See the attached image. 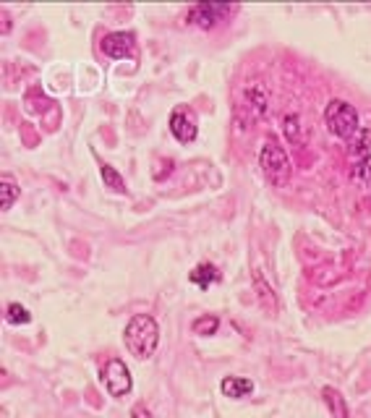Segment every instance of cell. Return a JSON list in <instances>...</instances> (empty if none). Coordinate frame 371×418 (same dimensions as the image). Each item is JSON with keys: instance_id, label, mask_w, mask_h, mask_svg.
Masks as SVG:
<instances>
[{"instance_id": "cell-1", "label": "cell", "mask_w": 371, "mask_h": 418, "mask_svg": "<svg viewBox=\"0 0 371 418\" xmlns=\"http://www.w3.org/2000/svg\"><path fill=\"white\" fill-rule=\"evenodd\" d=\"M123 343L129 348V353L139 361H149L160 345V327L157 322L147 314L134 316L129 325H126V332H123Z\"/></svg>"}, {"instance_id": "cell-2", "label": "cell", "mask_w": 371, "mask_h": 418, "mask_svg": "<svg viewBox=\"0 0 371 418\" xmlns=\"http://www.w3.org/2000/svg\"><path fill=\"white\" fill-rule=\"evenodd\" d=\"M259 167L267 183H272L275 188H285L290 181V159L285 155V149L280 147L275 139H267L261 144L259 152Z\"/></svg>"}, {"instance_id": "cell-3", "label": "cell", "mask_w": 371, "mask_h": 418, "mask_svg": "<svg viewBox=\"0 0 371 418\" xmlns=\"http://www.w3.org/2000/svg\"><path fill=\"white\" fill-rule=\"evenodd\" d=\"M325 123L327 129L332 131L334 136H340V139H353L358 133V112L345 100H332L327 105Z\"/></svg>"}, {"instance_id": "cell-4", "label": "cell", "mask_w": 371, "mask_h": 418, "mask_svg": "<svg viewBox=\"0 0 371 418\" xmlns=\"http://www.w3.org/2000/svg\"><path fill=\"white\" fill-rule=\"evenodd\" d=\"M103 381L108 392L112 398H123L131 392V372L129 366L121 361V358H110L105 363V372H103Z\"/></svg>"}, {"instance_id": "cell-5", "label": "cell", "mask_w": 371, "mask_h": 418, "mask_svg": "<svg viewBox=\"0 0 371 418\" xmlns=\"http://www.w3.org/2000/svg\"><path fill=\"white\" fill-rule=\"evenodd\" d=\"M170 133L176 136L181 144H191L199 133V123L191 107H176L170 112Z\"/></svg>"}, {"instance_id": "cell-6", "label": "cell", "mask_w": 371, "mask_h": 418, "mask_svg": "<svg viewBox=\"0 0 371 418\" xmlns=\"http://www.w3.org/2000/svg\"><path fill=\"white\" fill-rule=\"evenodd\" d=\"M230 11L235 8L233 6H223V3H199V6H194V8L188 11V21L202 29H212L214 24L225 21V16Z\"/></svg>"}, {"instance_id": "cell-7", "label": "cell", "mask_w": 371, "mask_h": 418, "mask_svg": "<svg viewBox=\"0 0 371 418\" xmlns=\"http://www.w3.org/2000/svg\"><path fill=\"white\" fill-rule=\"evenodd\" d=\"M134 47H136V34L134 32H110L103 37V53L105 55L115 58H131L134 55Z\"/></svg>"}, {"instance_id": "cell-8", "label": "cell", "mask_w": 371, "mask_h": 418, "mask_svg": "<svg viewBox=\"0 0 371 418\" xmlns=\"http://www.w3.org/2000/svg\"><path fill=\"white\" fill-rule=\"evenodd\" d=\"M223 392H225V398L241 400L254 392V381L246 379V377H228V379L223 381Z\"/></svg>"}, {"instance_id": "cell-9", "label": "cell", "mask_w": 371, "mask_h": 418, "mask_svg": "<svg viewBox=\"0 0 371 418\" xmlns=\"http://www.w3.org/2000/svg\"><path fill=\"white\" fill-rule=\"evenodd\" d=\"M214 280H220V272L214 264H196L194 270H191V282H194L196 288H209Z\"/></svg>"}, {"instance_id": "cell-10", "label": "cell", "mask_w": 371, "mask_h": 418, "mask_svg": "<svg viewBox=\"0 0 371 418\" xmlns=\"http://www.w3.org/2000/svg\"><path fill=\"white\" fill-rule=\"evenodd\" d=\"M16 199H19V183L11 176H3V181H0V209L8 212L11 207L16 204Z\"/></svg>"}, {"instance_id": "cell-11", "label": "cell", "mask_w": 371, "mask_h": 418, "mask_svg": "<svg viewBox=\"0 0 371 418\" xmlns=\"http://www.w3.org/2000/svg\"><path fill=\"white\" fill-rule=\"evenodd\" d=\"M322 398H325V405L330 408V413H332V416H337V418L348 416V405H345V398L337 390H334V387H325V390H322Z\"/></svg>"}, {"instance_id": "cell-12", "label": "cell", "mask_w": 371, "mask_h": 418, "mask_svg": "<svg viewBox=\"0 0 371 418\" xmlns=\"http://www.w3.org/2000/svg\"><path fill=\"white\" fill-rule=\"evenodd\" d=\"M100 173H103V181H105V186L110 188V191H115V194H126V183H123V178H121V173H115L110 165H100Z\"/></svg>"}, {"instance_id": "cell-13", "label": "cell", "mask_w": 371, "mask_h": 418, "mask_svg": "<svg viewBox=\"0 0 371 418\" xmlns=\"http://www.w3.org/2000/svg\"><path fill=\"white\" fill-rule=\"evenodd\" d=\"M6 314H8L11 325H29V322H32V314H29L21 303H11V306L6 308Z\"/></svg>"}, {"instance_id": "cell-14", "label": "cell", "mask_w": 371, "mask_h": 418, "mask_svg": "<svg viewBox=\"0 0 371 418\" xmlns=\"http://www.w3.org/2000/svg\"><path fill=\"white\" fill-rule=\"evenodd\" d=\"M217 316H202V319H196L194 325H191V329H194V334H214L217 332Z\"/></svg>"}, {"instance_id": "cell-15", "label": "cell", "mask_w": 371, "mask_h": 418, "mask_svg": "<svg viewBox=\"0 0 371 418\" xmlns=\"http://www.w3.org/2000/svg\"><path fill=\"white\" fill-rule=\"evenodd\" d=\"M356 176L361 178L363 183H369L371 186V155L363 159H356Z\"/></svg>"}, {"instance_id": "cell-16", "label": "cell", "mask_w": 371, "mask_h": 418, "mask_svg": "<svg viewBox=\"0 0 371 418\" xmlns=\"http://www.w3.org/2000/svg\"><path fill=\"white\" fill-rule=\"evenodd\" d=\"M282 126H285V133H288L290 139H298V118L296 115H288V118H285V121H282Z\"/></svg>"}]
</instances>
